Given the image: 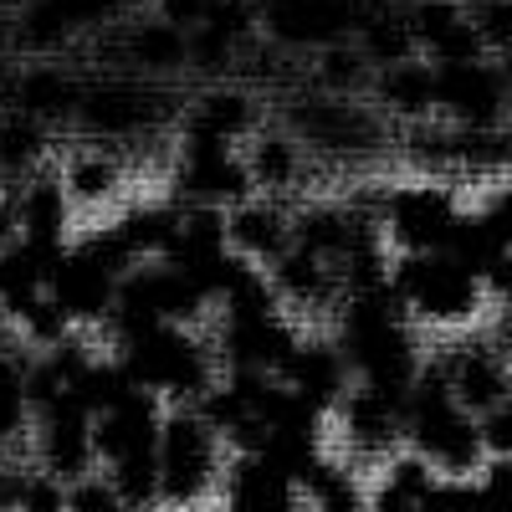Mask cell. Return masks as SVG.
<instances>
[{
  "label": "cell",
  "instance_id": "cell-1",
  "mask_svg": "<svg viewBox=\"0 0 512 512\" xmlns=\"http://www.w3.org/2000/svg\"><path fill=\"white\" fill-rule=\"evenodd\" d=\"M154 466H159V492L164 497H200L216 477V441H210V425H200L195 415H175L159 425L154 441Z\"/></svg>",
  "mask_w": 512,
  "mask_h": 512
},
{
  "label": "cell",
  "instance_id": "cell-11",
  "mask_svg": "<svg viewBox=\"0 0 512 512\" xmlns=\"http://www.w3.org/2000/svg\"><path fill=\"white\" fill-rule=\"evenodd\" d=\"M359 52L369 62H405L415 52V31H410V16H395V11H379V16H359Z\"/></svg>",
  "mask_w": 512,
  "mask_h": 512
},
{
  "label": "cell",
  "instance_id": "cell-3",
  "mask_svg": "<svg viewBox=\"0 0 512 512\" xmlns=\"http://www.w3.org/2000/svg\"><path fill=\"white\" fill-rule=\"evenodd\" d=\"M359 26L354 0H267V31L282 47H328Z\"/></svg>",
  "mask_w": 512,
  "mask_h": 512
},
{
  "label": "cell",
  "instance_id": "cell-14",
  "mask_svg": "<svg viewBox=\"0 0 512 512\" xmlns=\"http://www.w3.org/2000/svg\"><path fill=\"white\" fill-rule=\"evenodd\" d=\"M303 482L313 487V502H318V512H364V507H359V492H354V482H349L344 472H333V466H313V472H308Z\"/></svg>",
  "mask_w": 512,
  "mask_h": 512
},
{
  "label": "cell",
  "instance_id": "cell-13",
  "mask_svg": "<svg viewBox=\"0 0 512 512\" xmlns=\"http://www.w3.org/2000/svg\"><path fill=\"white\" fill-rule=\"evenodd\" d=\"M323 82H328V93H354L364 72H369V57L359 47H344V41H328L323 47V62H318Z\"/></svg>",
  "mask_w": 512,
  "mask_h": 512
},
{
  "label": "cell",
  "instance_id": "cell-19",
  "mask_svg": "<svg viewBox=\"0 0 512 512\" xmlns=\"http://www.w3.org/2000/svg\"><path fill=\"white\" fill-rule=\"evenodd\" d=\"M492 277H497V287H507V292H512V262H497V267H492Z\"/></svg>",
  "mask_w": 512,
  "mask_h": 512
},
{
  "label": "cell",
  "instance_id": "cell-6",
  "mask_svg": "<svg viewBox=\"0 0 512 512\" xmlns=\"http://www.w3.org/2000/svg\"><path fill=\"white\" fill-rule=\"evenodd\" d=\"M231 512H292V477L267 456H246L231 472Z\"/></svg>",
  "mask_w": 512,
  "mask_h": 512
},
{
  "label": "cell",
  "instance_id": "cell-18",
  "mask_svg": "<svg viewBox=\"0 0 512 512\" xmlns=\"http://www.w3.org/2000/svg\"><path fill=\"white\" fill-rule=\"evenodd\" d=\"M497 77H502V88H507V93H512V47H507V52H502V67H497Z\"/></svg>",
  "mask_w": 512,
  "mask_h": 512
},
{
  "label": "cell",
  "instance_id": "cell-20",
  "mask_svg": "<svg viewBox=\"0 0 512 512\" xmlns=\"http://www.w3.org/2000/svg\"><path fill=\"white\" fill-rule=\"evenodd\" d=\"M507 349H512V328H507Z\"/></svg>",
  "mask_w": 512,
  "mask_h": 512
},
{
  "label": "cell",
  "instance_id": "cell-7",
  "mask_svg": "<svg viewBox=\"0 0 512 512\" xmlns=\"http://www.w3.org/2000/svg\"><path fill=\"white\" fill-rule=\"evenodd\" d=\"M292 123L303 128V139L328 144V149H359V144H369V118L354 103H344V98L303 103V108L292 113Z\"/></svg>",
  "mask_w": 512,
  "mask_h": 512
},
{
  "label": "cell",
  "instance_id": "cell-17",
  "mask_svg": "<svg viewBox=\"0 0 512 512\" xmlns=\"http://www.w3.org/2000/svg\"><path fill=\"white\" fill-rule=\"evenodd\" d=\"M374 512H420V502H415V497H410V492L395 482V487H384V492H379Z\"/></svg>",
  "mask_w": 512,
  "mask_h": 512
},
{
  "label": "cell",
  "instance_id": "cell-2",
  "mask_svg": "<svg viewBox=\"0 0 512 512\" xmlns=\"http://www.w3.org/2000/svg\"><path fill=\"white\" fill-rule=\"evenodd\" d=\"M395 282H400V297H410V303L431 318H461L477 303V272H466L446 251L410 256Z\"/></svg>",
  "mask_w": 512,
  "mask_h": 512
},
{
  "label": "cell",
  "instance_id": "cell-9",
  "mask_svg": "<svg viewBox=\"0 0 512 512\" xmlns=\"http://www.w3.org/2000/svg\"><path fill=\"white\" fill-rule=\"evenodd\" d=\"M226 236L236 241L241 256H267V262H277L287 251V226L272 205H241L226 226Z\"/></svg>",
  "mask_w": 512,
  "mask_h": 512
},
{
  "label": "cell",
  "instance_id": "cell-5",
  "mask_svg": "<svg viewBox=\"0 0 512 512\" xmlns=\"http://www.w3.org/2000/svg\"><path fill=\"white\" fill-rule=\"evenodd\" d=\"M390 221H395V231H400L405 246H415V251H441L446 236H451V226H456L461 216H456V205H451L446 190L420 185V190H400V195H395Z\"/></svg>",
  "mask_w": 512,
  "mask_h": 512
},
{
  "label": "cell",
  "instance_id": "cell-12",
  "mask_svg": "<svg viewBox=\"0 0 512 512\" xmlns=\"http://www.w3.org/2000/svg\"><path fill=\"white\" fill-rule=\"evenodd\" d=\"M446 384H451L456 405H482V410H492L507 395V379H502V369L492 359H461L456 379H446Z\"/></svg>",
  "mask_w": 512,
  "mask_h": 512
},
{
  "label": "cell",
  "instance_id": "cell-15",
  "mask_svg": "<svg viewBox=\"0 0 512 512\" xmlns=\"http://www.w3.org/2000/svg\"><path fill=\"white\" fill-rule=\"evenodd\" d=\"M297 175V149L287 139H262L251 154V180L256 185H287Z\"/></svg>",
  "mask_w": 512,
  "mask_h": 512
},
{
  "label": "cell",
  "instance_id": "cell-10",
  "mask_svg": "<svg viewBox=\"0 0 512 512\" xmlns=\"http://www.w3.org/2000/svg\"><path fill=\"white\" fill-rule=\"evenodd\" d=\"M246 128H251V103L241 93H210L195 108L190 139L195 144H231L236 134H246Z\"/></svg>",
  "mask_w": 512,
  "mask_h": 512
},
{
  "label": "cell",
  "instance_id": "cell-16",
  "mask_svg": "<svg viewBox=\"0 0 512 512\" xmlns=\"http://www.w3.org/2000/svg\"><path fill=\"white\" fill-rule=\"evenodd\" d=\"M477 31L487 47H512V0H487V6L477 11Z\"/></svg>",
  "mask_w": 512,
  "mask_h": 512
},
{
  "label": "cell",
  "instance_id": "cell-8",
  "mask_svg": "<svg viewBox=\"0 0 512 512\" xmlns=\"http://www.w3.org/2000/svg\"><path fill=\"white\" fill-rule=\"evenodd\" d=\"M379 98L384 108H395L405 118H420L425 108H436V72L431 67H420V62H390L379 77Z\"/></svg>",
  "mask_w": 512,
  "mask_h": 512
},
{
  "label": "cell",
  "instance_id": "cell-4",
  "mask_svg": "<svg viewBox=\"0 0 512 512\" xmlns=\"http://www.w3.org/2000/svg\"><path fill=\"white\" fill-rule=\"evenodd\" d=\"M436 103L451 108L461 123L472 128H492L502 118V103H507V88L492 67L477 62H441L436 67Z\"/></svg>",
  "mask_w": 512,
  "mask_h": 512
}]
</instances>
